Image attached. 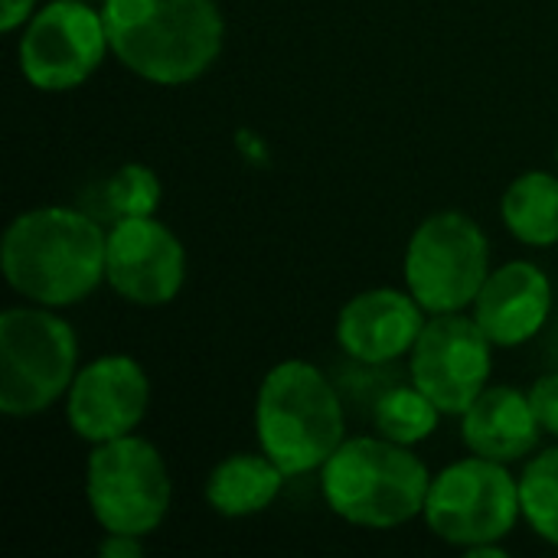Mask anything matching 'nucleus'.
I'll list each match as a JSON object with an SVG mask.
<instances>
[{
	"instance_id": "obj_1",
	"label": "nucleus",
	"mask_w": 558,
	"mask_h": 558,
	"mask_svg": "<svg viewBox=\"0 0 558 558\" xmlns=\"http://www.w3.org/2000/svg\"><path fill=\"white\" fill-rule=\"evenodd\" d=\"M108 235L92 213L43 206L16 216L3 232L0 265L13 291L43 304L85 301L105 278Z\"/></svg>"
},
{
	"instance_id": "obj_2",
	"label": "nucleus",
	"mask_w": 558,
	"mask_h": 558,
	"mask_svg": "<svg viewBox=\"0 0 558 558\" xmlns=\"http://www.w3.org/2000/svg\"><path fill=\"white\" fill-rule=\"evenodd\" d=\"M108 46L121 65L157 85H186L222 52L216 0H105Z\"/></svg>"
},
{
	"instance_id": "obj_3",
	"label": "nucleus",
	"mask_w": 558,
	"mask_h": 558,
	"mask_svg": "<svg viewBox=\"0 0 558 558\" xmlns=\"http://www.w3.org/2000/svg\"><path fill=\"white\" fill-rule=\"evenodd\" d=\"M255 432L262 451L288 477L324 468L347 441L340 396L317 366L304 360H284L262 379Z\"/></svg>"
},
{
	"instance_id": "obj_4",
	"label": "nucleus",
	"mask_w": 558,
	"mask_h": 558,
	"mask_svg": "<svg viewBox=\"0 0 558 558\" xmlns=\"http://www.w3.org/2000/svg\"><path fill=\"white\" fill-rule=\"evenodd\" d=\"M428 490L432 477L418 454L383 435L350 438L324 464L327 507L353 526H402L425 513Z\"/></svg>"
},
{
	"instance_id": "obj_5",
	"label": "nucleus",
	"mask_w": 558,
	"mask_h": 558,
	"mask_svg": "<svg viewBox=\"0 0 558 558\" xmlns=\"http://www.w3.org/2000/svg\"><path fill=\"white\" fill-rule=\"evenodd\" d=\"M78 363L75 330L39 307H10L0 317V409L26 418L69 392Z\"/></svg>"
},
{
	"instance_id": "obj_6",
	"label": "nucleus",
	"mask_w": 558,
	"mask_h": 558,
	"mask_svg": "<svg viewBox=\"0 0 558 558\" xmlns=\"http://www.w3.org/2000/svg\"><path fill=\"white\" fill-rule=\"evenodd\" d=\"M490 275L484 229L454 209L428 216L409 239L405 281L428 314H458L477 301Z\"/></svg>"
},
{
	"instance_id": "obj_7",
	"label": "nucleus",
	"mask_w": 558,
	"mask_h": 558,
	"mask_svg": "<svg viewBox=\"0 0 558 558\" xmlns=\"http://www.w3.org/2000/svg\"><path fill=\"white\" fill-rule=\"evenodd\" d=\"M88 507L105 533L147 536L170 510V474L160 451L134 435L101 441L88 458Z\"/></svg>"
},
{
	"instance_id": "obj_8",
	"label": "nucleus",
	"mask_w": 558,
	"mask_h": 558,
	"mask_svg": "<svg viewBox=\"0 0 558 558\" xmlns=\"http://www.w3.org/2000/svg\"><path fill=\"white\" fill-rule=\"evenodd\" d=\"M523 497L520 481L490 458H468L445 468L428 490L425 520L435 536L451 546L500 543L520 520Z\"/></svg>"
},
{
	"instance_id": "obj_9",
	"label": "nucleus",
	"mask_w": 558,
	"mask_h": 558,
	"mask_svg": "<svg viewBox=\"0 0 558 558\" xmlns=\"http://www.w3.org/2000/svg\"><path fill=\"white\" fill-rule=\"evenodd\" d=\"M105 16L85 0H52L29 16L20 39V72L39 92L82 85L105 59Z\"/></svg>"
},
{
	"instance_id": "obj_10",
	"label": "nucleus",
	"mask_w": 558,
	"mask_h": 558,
	"mask_svg": "<svg viewBox=\"0 0 558 558\" xmlns=\"http://www.w3.org/2000/svg\"><path fill=\"white\" fill-rule=\"evenodd\" d=\"M494 343L477 320L458 314H435L425 320L412 347V383L445 412L464 415L487 389L494 366Z\"/></svg>"
},
{
	"instance_id": "obj_11",
	"label": "nucleus",
	"mask_w": 558,
	"mask_h": 558,
	"mask_svg": "<svg viewBox=\"0 0 558 558\" xmlns=\"http://www.w3.org/2000/svg\"><path fill=\"white\" fill-rule=\"evenodd\" d=\"M108 284L131 304H170L186 281V252L180 239L154 216L111 222L105 252Z\"/></svg>"
},
{
	"instance_id": "obj_12",
	"label": "nucleus",
	"mask_w": 558,
	"mask_h": 558,
	"mask_svg": "<svg viewBox=\"0 0 558 558\" xmlns=\"http://www.w3.org/2000/svg\"><path fill=\"white\" fill-rule=\"evenodd\" d=\"M150 402V383L137 360L101 356L75 373L65 415L78 438L101 445L131 435Z\"/></svg>"
},
{
	"instance_id": "obj_13",
	"label": "nucleus",
	"mask_w": 558,
	"mask_h": 558,
	"mask_svg": "<svg viewBox=\"0 0 558 558\" xmlns=\"http://www.w3.org/2000/svg\"><path fill=\"white\" fill-rule=\"evenodd\" d=\"M422 304L412 298V291L396 288H373L347 301V307L337 317V340L340 347L366 363L383 366L399 360L402 353H412L425 317Z\"/></svg>"
},
{
	"instance_id": "obj_14",
	"label": "nucleus",
	"mask_w": 558,
	"mask_h": 558,
	"mask_svg": "<svg viewBox=\"0 0 558 558\" xmlns=\"http://www.w3.org/2000/svg\"><path fill=\"white\" fill-rule=\"evenodd\" d=\"M553 311V284L533 262H510L487 275L474 320L494 347H520L533 340Z\"/></svg>"
},
{
	"instance_id": "obj_15",
	"label": "nucleus",
	"mask_w": 558,
	"mask_h": 558,
	"mask_svg": "<svg viewBox=\"0 0 558 558\" xmlns=\"http://www.w3.org/2000/svg\"><path fill=\"white\" fill-rule=\"evenodd\" d=\"M464 445L490 461L510 464L539 445V418L530 396L513 386H487L461 415Z\"/></svg>"
},
{
	"instance_id": "obj_16",
	"label": "nucleus",
	"mask_w": 558,
	"mask_h": 558,
	"mask_svg": "<svg viewBox=\"0 0 558 558\" xmlns=\"http://www.w3.org/2000/svg\"><path fill=\"white\" fill-rule=\"evenodd\" d=\"M284 471L262 451V454H232L213 468L206 481V500L219 517L245 520L275 504L284 487Z\"/></svg>"
},
{
	"instance_id": "obj_17",
	"label": "nucleus",
	"mask_w": 558,
	"mask_h": 558,
	"mask_svg": "<svg viewBox=\"0 0 558 558\" xmlns=\"http://www.w3.org/2000/svg\"><path fill=\"white\" fill-rule=\"evenodd\" d=\"M507 229L536 248L558 242V180L546 170H530L517 177L504 193Z\"/></svg>"
},
{
	"instance_id": "obj_18",
	"label": "nucleus",
	"mask_w": 558,
	"mask_h": 558,
	"mask_svg": "<svg viewBox=\"0 0 558 558\" xmlns=\"http://www.w3.org/2000/svg\"><path fill=\"white\" fill-rule=\"evenodd\" d=\"M160 206V180L144 163H124L88 193V213L95 219L121 222L134 216H154Z\"/></svg>"
},
{
	"instance_id": "obj_19",
	"label": "nucleus",
	"mask_w": 558,
	"mask_h": 558,
	"mask_svg": "<svg viewBox=\"0 0 558 558\" xmlns=\"http://www.w3.org/2000/svg\"><path fill=\"white\" fill-rule=\"evenodd\" d=\"M376 428L383 438L399 441V445H418L425 441L441 418V409L412 383V386H399L392 392H386L376 402Z\"/></svg>"
},
{
	"instance_id": "obj_20",
	"label": "nucleus",
	"mask_w": 558,
	"mask_h": 558,
	"mask_svg": "<svg viewBox=\"0 0 558 558\" xmlns=\"http://www.w3.org/2000/svg\"><path fill=\"white\" fill-rule=\"evenodd\" d=\"M523 517L526 523L546 539L558 546V448L543 451L533 458L520 481Z\"/></svg>"
},
{
	"instance_id": "obj_21",
	"label": "nucleus",
	"mask_w": 558,
	"mask_h": 558,
	"mask_svg": "<svg viewBox=\"0 0 558 558\" xmlns=\"http://www.w3.org/2000/svg\"><path fill=\"white\" fill-rule=\"evenodd\" d=\"M530 402L539 418V428L558 438V373L536 379V386L530 389Z\"/></svg>"
},
{
	"instance_id": "obj_22",
	"label": "nucleus",
	"mask_w": 558,
	"mask_h": 558,
	"mask_svg": "<svg viewBox=\"0 0 558 558\" xmlns=\"http://www.w3.org/2000/svg\"><path fill=\"white\" fill-rule=\"evenodd\" d=\"M144 553L141 536H124V533H108L98 546V556L105 558H137Z\"/></svg>"
},
{
	"instance_id": "obj_23",
	"label": "nucleus",
	"mask_w": 558,
	"mask_h": 558,
	"mask_svg": "<svg viewBox=\"0 0 558 558\" xmlns=\"http://www.w3.org/2000/svg\"><path fill=\"white\" fill-rule=\"evenodd\" d=\"M33 3L36 0H0V29L13 33L16 26H23L33 16Z\"/></svg>"
}]
</instances>
